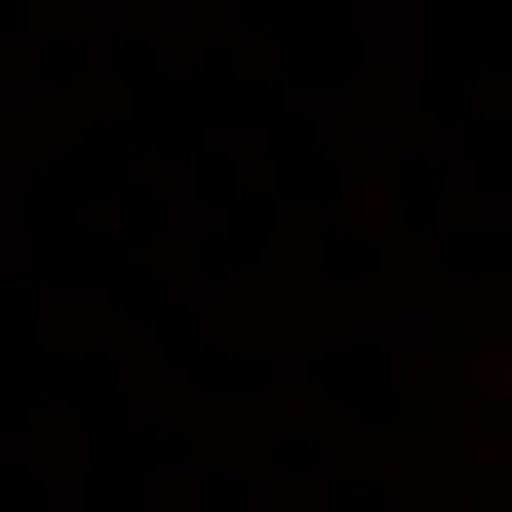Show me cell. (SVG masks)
Segmentation results:
<instances>
[{
	"label": "cell",
	"mask_w": 512,
	"mask_h": 512,
	"mask_svg": "<svg viewBox=\"0 0 512 512\" xmlns=\"http://www.w3.org/2000/svg\"><path fill=\"white\" fill-rule=\"evenodd\" d=\"M473 394H512V316H473Z\"/></svg>",
	"instance_id": "cell-1"
}]
</instances>
